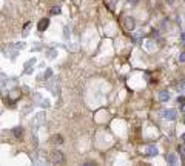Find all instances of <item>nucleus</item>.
Instances as JSON below:
<instances>
[{"label":"nucleus","instance_id":"obj_1","mask_svg":"<svg viewBox=\"0 0 185 166\" xmlns=\"http://www.w3.org/2000/svg\"><path fill=\"white\" fill-rule=\"evenodd\" d=\"M31 160H32V163H36V165H43V163H48V162H50V160L46 158L45 152H42V151H37V152L31 157Z\"/></svg>","mask_w":185,"mask_h":166},{"label":"nucleus","instance_id":"obj_2","mask_svg":"<svg viewBox=\"0 0 185 166\" xmlns=\"http://www.w3.org/2000/svg\"><path fill=\"white\" fill-rule=\"evenodd\" d=\"M51 162L56 163V165H60L65 162V155L62 151H53L51 152Z\"/></svg>","mask_w":185,"mask_h":166},{"label":"nucleus","instance_id":"obj_3","mask_svg":"<svg viewBox=\"0 0 185 166\" xmlns=\"http://www.w3.org/2000/svg\"><path fill=\"white\" fill-rule=\"evenodd\" d=\"M160 115H162V119H165V120H174L177 117V111L176 109H164L160 112Z\"/></svg>","mask_w":185,"mask_h":166},{"label":"nucleus","instance_id":"obj_4","mask_svg":"<svg viewBox=\"0 0 185 166\" xmlns=\"http://www.w3.org/2000/svg\"><path fill=\"white\" fill-rule=\"evenodd\" d=\"M157 154H159V148H157L156 144H148V146L145 148V155L146 157H156Z\"/></svg>","mask_w":185,"mask_h":166},{"label":"nucleus","instance_id":"obj_5","mask_svg":"<svg viewBox=\"0 0 185 166\" xmlns=\"http://www.w3.org/2000/svg\"><path fill=\"white\" fill-rule=\"evenodd\" d=\"M123 26L127 31H133L134 26H136V22H134V17H131V15H128V17H125L123 20Z\"/></svg>","mask_w":185,"mask_h":166},{"label":"nucleus","instance_id":"obj_6","mask_svg":"<svg viewBox=\"0 0 185 166\" xmlns=\"http://www.w3.org/2000/svg\"><path fill=\"white\" fill-rule=\"evenodd\" d=\"M34 65H36V58L32 57L31 60H28L25 63V74H31L32 72V66H34Z\"/></svg>","mask_w":185,"mask_h":166},{"label":"nucleus","instance_id":"obj_7","mask_svg":"<svg viewBox=\"0 0 185 166\" xmlns=\"http://www.w3.org/2000/svg\"><path fill=\"white\" fill-rule=\"evenodd\" d=\"M45 112H39V114L36 115V119H34V123L37 126H40V125H43V123H45Z\"/></svg>","mask_w":185,"mask_h":166},{"label":"nucleus","instance_id":"obj_8","mask_svg":"<svg viewBox=\"0 0 185 166\" xmlns=\"http://www.w3.org/2000/svg\"><path fill=\"white\" fill-rule=\"evenodd\" d=\"M48 25H50V20H48V19H42L39 22V25H37V29H39L40 33H43V31L48 28Z\"/></svg>","mask_w":185,"mask_h":166},{"label":"nucleus","instance_id":"obj_9","mask_svg":"<svg viewBox=\"0 0 185 166\" xmlns=\"http://www.w3.org/2000/svg\"><path fill=\"white\" fill-rule=\"evenodd\" d=\"M165 160H167V163H170V165H176L177 163V155L176 154H168L165 157Z\"/></svg>","mask_w":185,"mask_h":166},{"label":"nucleus","instance_id":"obj_10","mask_svg":"<svg viewBox=\"0 0 185 166\" xmlns=\"http://www.w3.org/2000/svg\"><path fill=\"white\" fill-rule=\"evenodd\" d=\"M159 100L160 101H168L170 100V92H168V91H160L159 92Z\"/></svg>","mask_w":185,"mask_h":166},{"label":"nucleus","instance_id":"obj_11","mask_svg":"<svg viewBox=\"0 0 185 166\" xmlns=\"http://www.w3.org/2000/svg\"><path fill=\"white\" fill-rule=\"evenodd\" d=\"M13 132H14V137H17V138H20L22 135H23V128H20V126H17V128H14V129H13Z\"/></svg>","mask_w":185,"mask_h":166},{"label":"nucleus","instance_id":"obj_12","mask_svg":"<svg viewBox=\"0 0 185 166\" xmlns=\"http://www.w3.org/2000/svg\"><path fill=\"white\" fill-rule=\"evenodd\" d=\"M51 143H54V144H62L63 143V138L60 135H53L51 137Z\"/></svg>","mask_w":185,"mask_h":166},{"label":"nucleus","instance_id":"obj_13","mask_svg":"<svg viewBox=\"0 0 185 166\" xmlns=\"http://www.w3.org/2000/svg\"><path fill=\"white\" fill-rule=\"evenodd\" d=\"M39 105L42 106V108H50V100H48V99H42L40 101H39Z\"/></svg>","mask_w":185,"mask_h":166},{"label":"nucleus","instance_id":"obj_14","mask_svg":"<svg viewBox=\"0 0 185 166\" xmlns=\"http://www.w3.org/2000/svg\"><path fill=\"white\" fill-rule=\"evenodd\" d=\"M140 33H137V34H134V35H131V39H133V42H134V45H139L140 43Z\"/></svg>","mask_w":185,"mask_h":166},{"label":"nucleus","instance_id":"obj_15","mask_svg":"<svg viewBox=\"0 0 185 166\" xmlns=\"http://www.w3.org/2000/svg\"><path fill=\"white\" fill-rule=\"evenodd\" d=\"M13 46L19 51V49H23V48H25V43H23V42H19V43H13Z\"/></svg>","mask_w":185,"mask_h":166},{"label":"nucleus","instance_id":"obj_16","mask_svg":"<svg viewBox=\"0 0 185 166\" xmlns=\"http://www.w3.org/2000/svg\"><path fill=\"white\" fill-rule=\"evenodd\" d=\"M29 28H31V22H28V23L25 25V28H23V35H25V37L28 35V33H29Z\"/></svg>","mask_w":185,"mask_h":166},{"label":"nucleus","instance_id":"obj_17","mask_svg":"<svg viewBox=\"0 0 185 166\" xmlns=\"http://www.w3.org/2000/svg\"><path fill=\"white\" fill-rule=\"evenodd\" d=\"M177 91H179V92H185V82H184V80L177 85Z\"/></svg>","mask_w":185,"mask_h":166},{"label":"nucleus","instance_id":"obj_18","mask_svg":"<svg viewBox=\"0 0 185 166\" xmlns=\"http://www.w3.org/2000/svg\"><path fill=\"white\" fill-rule=\"evenodd\" d=\"M60 11H62V9H60V6L51 8V14H53V15H54V14H60Z\"/></svg>","mask_w":185,"mask_h":166},{"label":"nucleus","instance_id":"obj_19","mask_svg":"<svg viewBox=\"0 0 185 166\" xmlns=\"http://www.w3.org/2000/svg\"><path fill=\"white\" fill-rule=\"evenodd\" d=\"M57 56V51H54V49H51L50 51V56H48V57H50V58H54V57H56Z\"/></svg>","mask_w":185,"mask_h":166},{"label":"nucleus","instance_id":"obj_20","mask_svg":"<svg viewBox=\"0 0 185 166\" xmlns=\"http://www.w3.org/2000/svg\"><path fill=\"white\" fill-rule=\"evenodd\" d=\"M63 31H65V33H63V37H65V39H69V29L65 28Z\"/></svg>","mask_w":185,"mask_h":166},{"label":"nucleus","instance_id":"obj_21","mask_svg":"<svg viewBox=\"0 0 185 166\" xmlns=\"http://www.w3.org/2000/svg\"><path fill=\"white\" fill-rule=\"evenodd\" d=\"M51 69H46V72H45V76H43V78H48V77H51Z\"/></svg>","mask_w":185,"mask_h":166},{"label":"nucleus","instance_id":"obj_22","mask_svg":"<svg viewBox=\"0 0 185 166\" xmlns=\"http://www.w3.org/2000/svg\"><path fill=\"white\" fill-rule=\"evenodd\" d=\"M177 103H181V105H184V103H185V99L182 97V95H179V97H177Z\"/></svg>","mask_w":185,"mask_h":166},{"label":"nucleus","instance_id":"obj_23","mask_svg":"<svg viewBox=\"0 0 185 166\" xmlns=\"http://www.w3.org/2000/svg\"><path fill=\"white\" fill-rule=\"evenodd\" d=\"M167 25H168V20H164V22L160 23V29H165V28H167Z\"/></svg>","mask_w":185,"mask_h":166},{"label":"nucleus","instance_id":"obj_24","mask_svg":"<svg viewBox=\"0 0 185 166\" xmlns=\"http://www.w3.org/2000/svg\"><path fill=\"white\" fill-rule=\"evenodd\" d=\"M179 62H185V52H182V54H179Z\"/></svg>","mask_w":185,"mask_h":166},{"label":"nucleus","instance_id":"obj_25","mask_svg":"<svg viewBox=\"0 0 185 166\" xmlns=\"http://www.w3.org/2000/svg\"><path fill=\"white\" fill-rule=\"evenodd\" d=\"M157 35H159V33H157V31L154 29V31H153V33H151V37H153V39H156V37H157Z\"/></svg>","mask_w":185,"mask_h":166},{"label":"nucleus","instance_id":"obj_26","mask_svg":"<svg viewBox=\"0 0 185 166\" xmlns=\"http://www.w3.org/2000/svg\"><path fill=\"white\" fill-rule=\"evenodd\" d=\"M137 2H139V0H128V3H130V5H136Z\"/></svg>","mask_w":185,"mask_h":166},{"label":"nucleus","instance_id":"obj_27","mask_svg":"<svg viewBox=\"0 0 185 166\" xmlns=\"http://www.w3.org/2000/svg\"><path fill=\"white\" fill-rule=\"evenodd\" d=\"M181 111H182V112H185V103H184V105L181 106Z\"/></svg>","mask_w":185,"mask_h":166},{"label":"nucleus","instance_id":"obj_28","mask_svg":"<svg viewBox=\"0 0 185 166\" xmlns=\"http://www.w3.org/2000/svg\"><path fill=\"white\" fill-rule=\"evenodd\" d=\"M167 2H168V3H173V2H174V0H167Z\"/></svg>","mask_w":185,"mask_h":166},{"label":"nucleus","instance_id":"obj_29","mask_svg":"<svg viewBox=\"0 0 185 166\" xmlns=\"http://www.w3.org/2000/svg\"><path fill=\"white\" fill-rule=\"evenodd\" d=\"M181 138H182V140H184V142H185V134H184V135H182V137H181Z\"/></svg>","mask_w":185,"mask_h":166},{"label":"nucleus","instance_id":"obj_30","mask_svg":"<svg viewBox=\"0 0 185 166\" xmlns=\"http://www.w3.org/2000/svg\"><path fill=\"white\" fill-rule=\"evenodd\" d=\"M184 122H185V115H184Z\"/></svg>","mask_w":185,"mask_h":166},{"label":"nucleus","instance_id":"obj_31","mask_svg":"<svg viewBox=\"0 0 185 166\" xmlns=\"http://www.w3.org/2000/svg\"><path fill=\"white\" fill-rule=\"evenodd\" d=\"M184 82H185V80H184Z\"/></svg>","mask_w":185,"mask_h":166},{"label":"nucleus","instance_id":"obj_32","mask_svg":"<svg viewBox=\"0 0 185 166\" xmlns=\"http://www.w3.org/2000/svg\"><path fill=\"white\" fill-rule=\"evenodd\" d=\"M184 2H185V0H184Z\"/></svg>","mask_w":185,"mask_h":166}]
</instances>
